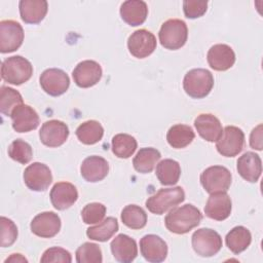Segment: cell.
Instances as JSON below:
<instances>
[{"label": "cell", "instance_id": "1", "mask_svg": "<svg viewBox=\"0 0 263 263\" xmlns=\"http://www.w3.org/2000/svg\"><path fill=\"white\" fill-rule=\"evenodd\" d=\"M202 219L200 211L193 204L187 203L179 208L172 209L164 218L167 230L176 234H185L197 227Z\"/></svg>", "mask_w": 263, "mask_h": 263}, {"label": "cell", "instance_id": "2", "mask_svg": "<svg viewBox=\"0 0 263 263\" xmlns=\"http://www.w3.org/2000/svg\"><path fill=\"white\" fill-rule=\"evenodd\" d=\"M214 86L213 74L202 68L188 71L183 79V88L185 92L193 99H202L206 97Z\"/></svg>", "mask_w": 263, "mask_h": 263}, {"label": "cell", "instance_id": "3", "mask_svg": "<svg viewBox=\"0 0 263 263\" xmlns=\"http://www.w3.org/2000/svg\"><path fill=\"white\" fill-rule=\"evenodd\" d=\"M185 199V192L181 186L159 189L155 194L148 197L145 204L153 214L162 215L174 209Z\"/></svg>", "mask_w": 263, "mask_h": 263}, {"label": "cell", "instance_id": "4", "mask_svg": "<svg viewBox=\"0 0 263 263\" xmlns=\"http://www.w3.org/2000/svg\"><path fill=\"white\" fill-rule=\"evenodd\" d=\"M32 74V64L22 55L9 57L1 65L2 79L13 85H21L27 82Z\"/></svg>", "mask_w": 263, "mask_h": 263}, {"label": "cell", "instance_id": "5", "mask_svg": "<svg viewBox=\"0 0 263 263\" xmlns=\"http://www.w3.org/2000/svg\"><path fill=\"white\" fill-rule=\"evenodd\" d=\"M160 44L171 50H176L184 46L188 37L187 25L179 18H171L161 25L158 33Z\"/></svg>", "mask_w": 263, "mask_h": 263}, {"label": "cell", "instance_id": "6", "mask_svg": "<svg viewBox=\"0 0 263 263\" xmlns=\"http://www.w3.org/2000/svg\"><path fill=\"white\" fill-rule=\"evenodd\" d=\"M231 180L232 176L230 171L222 165L210 166L200 175V183L210 194L226 192L231 185Z\"/></svg>", "mask_w": 263, "mask_h": 263}, {"label": "cell", "instance_id": "7", "mask_svg": "<svg viewBox=\"0 0 263 263\" xmlns=\"http://www.w3.org/2000/svg\"><path fill=\"white\" fill-rule=\"evenodd\" d=\"M194 252L201 257H212L222 248L220 234L211 228H200L194 231L191 237Z\"/></svg>", "mask_w": 263, "mask_h": 263}, {"label": "cell", "instance_id": "8", "mask_svg": "<svg viewBox=\"0 0 263 263\" xmlns=\"http://www.w3.org/2000/svg\"><path fill=\"white\" fill-rule=\"evenodd\" d=\"M216 142V148L222 156L234 157L243 149L245 134L239 127L228 125Z\"/></svg>", "mask_w": 263, "mask_h": 263}, {"label": "cell", "instance_id": "9", "mask_svg": "<svg viewBox=\"0 0 263 263\" xmlns=\"http://www.w3.org/2000/svg\"><path fill=\"white\" fill-rule=\"evenodd\" d=\"M24 41V30L20 23L12 20L0 22V51L2 53L15 51Z\"/></svg>", "mask_w": 263, "mask_h": 263}, {"label": "cell", "instance_id": "10", "mask_svg": "<svg viewBox=\"0 0 263 263\" xmlns=\"http://www.w3.org/2000/svg\"><path fill=\"white\" fill-rule=\"evenodd\" d=\"M42 89L52 97L65 93L70 85L69 76L61 69L49 68L44 70L39 78Z\"/></svg>", "mask_w": 263, "mask_h": 263}, {"label": "cell", "instance_id": "11", "mask_svg": "<svg viewBox=\"0 0 263 263\" xmlns=\"http://www.w3.org/2000/svg\"><path fill=\"white\" fill-rule=\"evenodd\" d=\"M26 186L37 192L45 191L52 182V175L49 167L41 162H33L24 172Z\"/></svg>", "mask_w": 263, "mask_h": 263}, {"label": "cell", "instance_id": "12", "mask_svg": "<svg viewBox=\"0 0 263 263\" xmlns=\"http://www.w3.org/2000/svg\"><path fill=\"white\" fill-rule=\"evenodd\" d=\"M155 36L146 29H140L132 33L127 39V47L132 55L144 59L150 55L156 48Z\"/></svg>", "mask_w": 263, "mask_h": 263}, {"label": "cell", "instance_id": "13", "mask_svg": "<svg viewBox=\"0 0 263 263\" xmlns=\"http://www.w3.org/2000/svg\"><path fill=\"white\" fill-rule=\"evenodd\" d=\"M102 68L92 60H85L77 64L72 72V77L77 86L87 88L96 85L102 78Z\"/></svg>", "mask_w": 263, "mask_h": 263}, {"label": "cell", "instance_id": "14", "mask_svg": "<svg viewBox=\"0 0 263 263\" xmlns=\"http://www.w3.org/2000/svg\"><path fill=\"white\" fill-rule=\"evenodd\" d=\"M69 137L68 125L57 119L44 122L39 132V138L43 145L47 147L62 146Z\"/></svg>", "mask_w": 263, "mask_h": 263}, {"label": "cell", "instance_id": "15", "mask_svg": "<svg viewBox=\"0 0 263 263\" xmlns=\"http://www.w3.org/2000/svg\"><path fill=\"white\" fill-rule=\"evenodd\" d=\"M30 228L35 235L50 238L59 233L61 229V218L53 212H43L33 218Z\"/></svg>", "mask_w": 263, "mask_h": 263}, {"label": "cell", "instance_id": "16", "mask_svg": "<svg viewBox=\"0 0 263 263\" xmlns=\"http://www.w3.org/2000/svg\"><path fill=\"white\" fill-rule=\"evenodd\" d=\"M140 251L142 256L152 263H159L167 256V245L158 235L147 234L140 240Z\"/></svg>", "mask_w": 263, "mask_h": 263}, {"label": "cell", "instance_id": "17", "mask_svg": "<svg viewBox=\"0 0 263 263\" xmlns=\"http://www.w3.org/2000/svg\"><path fill=\"white\" fill-rule=\"evenodd\" d=\"M12 128L16 133H28L36 129L39 125V116L37 112L29 105L22 104L11 112Z\"/></svg>", "mask_w": 263, "mask_h": 263}, {"label": "cell", "instance_id": "18", "mask_svg": "<svg viewBox=\"0 0 263 263\" xmlns=\"http://www.w3.org/2000/svg\"><path fill=\"white\" fill-rule=\"evenodd\" d=\"M231 209L232 203L229 195L226 192H216L212 193L208 198L204 214L213 220L223 221L230 216Z\"/></svg>", "mask_w": 263, "mask_h": 263}, {"label": "cell", "instance_id": "19", "mask_svg": "<svg viewBox=\"0 0 263 263\" xmlns=\"http://www.w3.org/2000/svg\"><path fill=\"white\" fill-rule=\"evenodd\" d=\"M49 196L53 208L64 211L76 202L78 191L72 183L58 182L52 186Z\"/></svg>", "mask_w": 263, "mask_h": 263}, {"label": "cell", "instance_id": "20", "mask_svg": "<svg viewBox=\"0 0 263 263\" xmlns=\"http://www.w3.org/2000/svg\"><path fill=\"white\" fill-rule=\"evenodd\" d=\"M206 60L212 69L216 71H226L234 65L235 53L227 44H215L209 49Z\"/></svg>", "mask_w": 263, "mask_h": 263}, {"label": "cell", "instance_id": "21", "mask_svg": "<svg viewBox=\"0 0 263 263\" xmlns=\"http://www.w3.org/2000/svg\"><path fill=\"white\" fill-rule=\"evenodd\" d=\"M110 248L115 260L121 263H129L134 261L138 255L136 240L123 233L118 234L113 238Z\"/></svg>", "mask_w": 263, "mask_h": 263}, {"label": "cell", "instance_id": "22", "mask_svg": "<svg viewBox=\"0 0 263 263\" xmlns=\"http://www.w3.org/2000/svg\"><path fill=\"white\" fill-rule=\"evenodd\" d=\"M109 172V164L105 158L98 155L86 157L80 166V174L87 182H99L105 179Z\"/></svg>", "mask_w": 263, "mask_h": 263}, {"label": "cell", "instance_id": "23", "mask_svg": "<svg viewBox=\"0 0 263 263\" xmlns=\"http://www.w3.org/2000/svg\"><path fill=\"white\" fill-rule=\"evenodd\" d=\"M236 168L238 174L246 181L256 183L262 173V161L255 152H246L237 160Z\"/></svg>", "mask_w": 263, "mask_h": 263}, {"label": "cell", "instance_id": "24", "mask_svg": "<svg viewBox=\"0 0 263 263\" xmlns=\"http://www.w3.org/2000/svg\"><path fill=\"white\" fill-rule=\"evenodd\" d=\"M194 126L198 135L208 142H216L222 134V124L213 114L203 113L194 120Z\"/></svg>", "mask_w": 263, "mask_h": 263}, {"label": "cell", "instance_id": "25", "mask_svg": "<svg viewBox=\"0 0 263 263\" xmlns=\"http://www.w3.org/2000/svg\"><path fill=\"white\" fill-rule=\"evenodd\" d=\"M148 15V6L142 0H127L120 6V16L129 26L142 25Z\"/></svg>", "mask_w": 263, "mask_h": 263}, {"label": "cell", "instance_id": "26", "mask_svg": "<svg viewBox=\"0 0 263 263\" xmlns=\"http://www.w3.org/2000/svg\"><path fill=\"white\" fill-rule=\"evenodd\" d=\"M18 8L21 18L26 24H38L46 15L48 4L45 0H21Z\"/></svg>", "mask_w": 263, "mask_h": 263}, {"label": "cell", "instance_id": "27", "mask_svg": "<svg viewBox=\"0 0 263 263\" xmlns=\"http://www.w3.org/2000/svg\"><path fill=\"white\" fill-rule=\"evenodd\" d=\"M252 234L250 230L243 226L233 227L225 237L228 249L235 255L243 252L251 245Z\"/></svg>", "mask_w": 263, "mask_h": 263}, {"label": "cell", "instance_id": "28", "mask_svg": "<svg viewBox=\"0 0 263 263\" xmlns=\"http://www.w3.org/2000/svg\"><path fill=\"white\" fill-rule=\"evenodd\" d=\"M161 158L160 152L155 148H141L133 159L135 170L141 174H148L153 171Z\"/></svg>", "mask_w": 263, "mask_h": 263}, {"label": "cell", "instance_id": "29", "mask_svg": "<svg viewBox=\"0 0 263 263\" xmlns=\"http://www.w3.org/2000/svg\"><path fill=\"white\" fill-rule=\"evenodd\" d=\"M156 177L161 185L171 186L177 184L181 176V166L174 159H163L156 166Z\"/></svg>", "mask_w": 263, "mask_h": 263}, {"label": "cell", "instance_id": "30", "mask_svg": "<svg viewBox=\"0 0 263 263\" xmlns=\"http://www.w3.org/2000/svg\"><path fill=\"white\" fill-rule=\"evenodd\" d=\"M195 138V134L191 126L186 124L173 125L166 134V141L171 147L176 149L185 148Z\"/></svg>", "mask_w": 263, "mask_h": 263}, {"label": "cell", "instance_id": "31", "mask_svg": "<svg viewBox=\"0 0 263 263\" xmlns=\"http://www.w3.org/2000/svg\"><path fill=\"white\" fill-rule=\"evenodd\" d=\"M77 139L85 145H93L100 142L104 136V128L97 120H87L82 122L76 128Z\"/></svg>", "mask_w": 263, "mask_h": 263}, {"label": "cell", "instance_id": "32", "mask_svg": "<svg viewBox=\"0 0 263 263\" xmlns=\"http://www.w3.org/2000/svg\"><path fill=\"white\" fill-rule=\"evenodd\" d=\"M118 222L114 217H108L96 226L87 228L86 235L88 238L98 241L109 240L118 231Z\"/></svg>", "mask_w": 263, "mask_h": 263}, {"label": "cell", "instance_id": "33", "mask_svg": "<svg viewBox=\"0 0 263 263\" xmlns=\"http://www.w3.org/2000/svg\"><path fill=\"white\" fill-rule=\"evenodd\" d=\"M112 152L119 158L130 157L138 146L137 140L128 134H117L112 138Z\"/></svg>", "mask_w": 263, "mask_h": 263}, {"label": "cell", "instance_id": "34", "mask_svg": "<svg viewBox=\"0 0 263 263\" xmlns=\"http://www.w3.org/2000/svg\"><path fill=\"white\" fill-rule=\"evenodd\" d=\"M122 223L130 229H142L147 223L146 212L137 204H128L121 212Z\"/></svg>", "mask_w": 263, "mask_h": 263}, {"label": "cell", "instance_id": "35", "mask_svg": "<svg viewBox=\"0 0 263 263\" xmlns=\"http://www.w3.org/2000/svg\"><path fill=\"white\" fill-rule=\"evenodd\" d=\"M23 104L22 95L14 88L1 86L0 89V111L6 116H10L14 108Z\"/></svg>", "mask_w": 263, "mask_h": 263}, {"label": "cell", "instance_id": "36", "mask_svg": "<svg viewBox=\"0 0 263 263\" xmlns=\"http://www.w3.org/2000/svg\"><path fill=\"white\" fill-rule=\"evenodd\" d=\"M76 261L78 263H101L103 256L100 246L93 242H84L76 251Z\"/></svg>", "mask_w": 263, "mask_h": 263}, {"label": "cell", "instance_id": "37", "mask_svg": "<svg viewBox=\"0 0 263 263\" xmlns=\"http://www.w3.org/2000/svg\"><path fill=\"white\" fill-rule=\"evenodd\" d=\"M8 155L14 161L26 164L32 159L33 150L29 143L21 139H16L9 145Z\"/></svg>", "mask_w": 263, "mask_h": 263}, {"label": "cell", "instance_id": "38", "mask_svg": "<svg viewBox=\"0 0 263 263\" xmlns=\"http://www.w3.org/2000/svg\"><path fill=\"white\" fill-rule=\"evenodd\" d=\"M106 206L100 202L87 203L81 211V218L85 224H97L103 221Z\"/></svg>", "mask_w": 263, "mask_h": 263}, {"label": "cell", "instance_id": "39", "mask_svg": "<svg viewBox=\"0 0 263 263\" xmlns=\"http://www.w3.org/2000/svg\"><path fill=\"white\" fill-rule=\"evenodd\" d=\"M1 247H10L17 238V227L6 217H1Z\"/></svg>", "mask_w": 263, "mask_h": 263}, {"label": "cell", "instance_id": "40", "mask_svg": "<svg viewBox=\"0 0 263 263\" xmlns=\"http://www.w3.org/2000/svg\"><path fill=\"white\" fill-rule=\"evenodd\" d=\"M40 261L42 263H50V262H63V263H71L72 262V257H71V254L63 249V248H60V247H52V248H49L47 249Z\"/></svg>", "mask_w": 263, "mask_h": 263}, {"label": "cell", "instance_id": "41", "mask_svg": "<svg viewBox=\"0 0 263 263\" xmlns=\"http://www.w3.org/2000/svg\"><path fill=\"white\" fill-rule=\"evenodd\" d=\"M208 8L206 1H196V0H186L183 2L184 14L188 18H197L202 16Z\"/></svg>", "mask_w": 263, "mask_h": 263}, {"label": "cell", "instance_id": "42", "mask_svg": "<svg viewBox=\"0 0 263 263\" xmlns=\"http://www.w3.org/2000/svg\"><path fill=\"white\" fill-rule=\"evenodd\" d=\"M250 145L253 149L262 150V124L255 127L250 136Z\"/></svg>", "mask_w": 263, "mask_h": 263}, {"label": "cell", "instance_id": "43", "mask_svg": "<svg viewBox=\"0 0 263 263\" xmlns=\"http://www.w3.org/2000/svg\"><path fill=\"white\" fill-rule=\"evenodd\" d=\"M8 262H28V260L24 256H22V254H12L5 260V263Z\"/></svg>", "mask_w": 263, "mask_h": 263}]
</instances>
